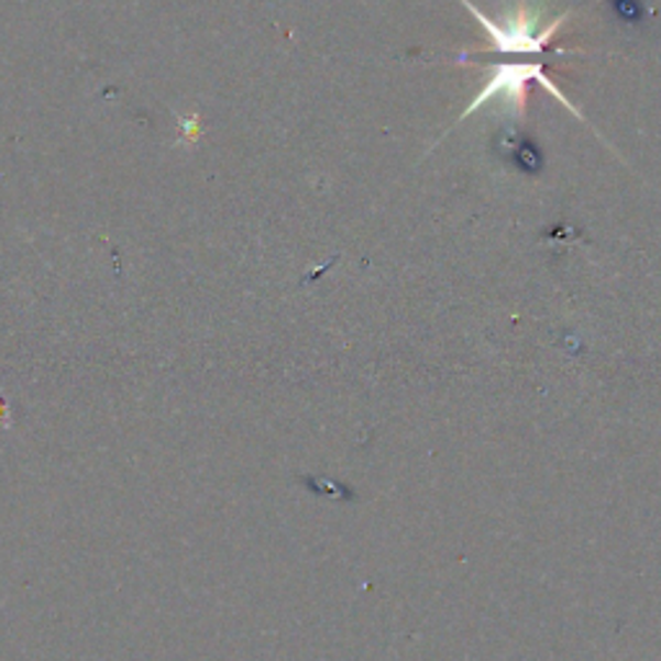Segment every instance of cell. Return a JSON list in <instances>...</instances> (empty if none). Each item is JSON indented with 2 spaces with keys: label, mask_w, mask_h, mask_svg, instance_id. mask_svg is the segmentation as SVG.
I'll return each instance as SVG.
<instances>
[{
  "label": "cell",
  "mask_w": 661,
  "mask_h": 661,
  "mask_svg": "<svg viewBox=\"0 0 661 661\" xmlns=\"http://www.w3.org/2000/svg\"><path fill=\"white\" fill-rule=\"evenodd\" d=\"M473 65L481 70H488V80H486V86L473 96V101L467 103V109L463 111V117L460 119L473 117L475 111H478L488 101H502L511 117L522 119L527 111V96H530V88L527 86L530 84L543 86L546 91L553 96V99H559L563 107L571 111V114L582 119V111H579L574 103L569 101V96L553 84L551 76H548L546 68L540 63H504V65L473 63Z\"/></svg>",
  "instance_id": "obj_1"
},
{
  "label": "cell",
  "mask_w": 661,
  "mask_h": 661,
  "mask_svg": "<svg viewBox=\"0 0 661 661\" xmlns=\"http://www.w3.org/2000/svg\"><path fill=\"white\" fill-rule=\"evenodd\" d=\"M471 16L484 26V32L492 42V49L502 52V55H540L548 47V42L561 32L563 24L571 19V11L561 13L543 24V13L530 9L527 3H519L517 9H511L507 16L494 19L486 16L484 11L475 9L471 0H460Z\"/></svg>",
  "instance_id": "obj_2"
}]
</instances>
